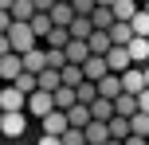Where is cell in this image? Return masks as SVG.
Wrapping results in <instances>:
<instances>
[{"mask_svg": "<svg viewBox=\"0 0 149 145\" xmlns=\"http://www.w3.org/2000/svg\"><path fill=\"white\" fill-rule=\"evenodd\" d=\"M28 24H31V31H36V35H39V39H43V35H47V31H51V28H55V20H51V12H36V16H31V20H28Z\"/></svg>", "mask_w": 149, "mask_h": 145, "instance_id": "603a6c76", "label": "cell"}, {"mask_svg": "<svg viewBox=\"0 0 149 145\" xmlns=\"http://www.w3.org/2000/svg\"><path fill=\"white\" fill-rule=\"evenodd\" d=\"M130 63H134V59H130V47H126V43H114L110 51H106V67H110V71H118V75L130 67Z\"/></svg>", "mask_w": 149, "mask_h": 145, "instance_id": "ba28073f", "label": "cell"}, {"mask_svg": "<svg viewBox=\"0 0 149 145\" xmlns=\"http://www.w3.org/2000/svg\"><path fill=\"white\" fill-rule=\"evenodd\" d=\"M114 114H122V118H130V114H137V94H130V90H122L118 98H114Z\"/></svg>", "mask_w": 149, "mask_h": 145, "instance_id": "e0dca14e", "label": "cell"}, {"mask_svg": "<svg viewBox=\"0 0 149 145\" xmlns=\"http://www.w3.org/2000/svg\"><path fill=\"white\" fill-rule=\"evenodd\" d=\"M130 28H134V35H149V12H145V8H137V12H134Z\"/></svg>", "mask_w": 149, "mask_h": 145, "instance_id": "d6a6232c", "label": "cell"}, {"mask_svg": "<svg viewBox=\"0 0 149 145\" xmlns=\"http://www.w3.org/2000/svg\"><path fill=\"white\" fill-rule=\"evenodd\" d=\"M0 122H4V110H0Z\"/></svg>", "mask_w": 149, "mask_h": 145, "instance_id": "c3c4849f", "label": "cell"}, {"mask_svg": "<svg viewBox=\"0 0 149 145\" xmlns=\"http://www.w3.org/2000/svg\"><path fill=\"white\" fill-rule=\"evenodd\" d=\"M39 145H63V137H59V133H43V137H39Z\"/></svg>", "mask_w": 149, "mask_h": 145, "instance_id": "ab89813d", "label": "cell"}, {"mask_svg": "<svg viewBox=\"0 0 149 145\" xmlns=\"http://www.w3.org/2000/svg\"><path fill=\"white\" fill-rule=\"evenodd\" d=\"M59 75H63V83H67V86H79L82 78H86V75H82V67H79V63H67V67H59Z\"/></svg>", "mask_w": 149, "mask_h": 145, "instance_id": "f546056e", "label": "cell"}, {"mask_svg": "<svg viewBox=\"0 0 149 145\" xmlns=\"http://www.w3.org/2000/svg\"><path fill=\"white\" fill-rule=\"evenodd\" d=\"M110 39H114V43H130V39H134L130 20H114V24H110Z\"/></svg>", "mask_w": 149, "mask_h": 145, "instance_id": "cb8c5ba5", "label": "cell"}, {"mask_svg": "<svg viewBox=\"0 0 149 145\" xmlns=\"http://www.w3.org/2000/svg\"><path fill=\"white\" fill-rule=\"evenodd\" d=\"M74 16H79V12L71 8V0H55V4H51V20H55V24H63V28H67Z\"/></svg>", "mask_w": 149, "mask_h": 145, "instance_id": "ac0fdd59", "label": "cell"}, {"mask_svg": "<svg viewBox=\"0 0 149 145\" xmlns=\"http://www.w3.org/2000/svg\"><path fill=\"white\" fill-rule=\"evenodd\" d=\"M0 110H28V94L20 90L16 83H0Z\"/></svg>", "mask_w": 149, "mask_h": 145, "instance_id": "7a4b0ae2", "label": "cell"}, {"mask_svg": "<svg viewBox=\"0 0 149 145\" xmlns=\"http://www.w3.org/2000/svg\"><path fill=\"white\" fill-rule=\"evenodd\" d=\"M0 8H12V0H0Z\"/></svg>", "mask_w": 149, "mask_h": 145, "instance_id": "f6af8a7d", "label": "cell"}, {"mask_svg": "<svg viewBox=\"0 0 149 145\" xmlns=\"http://www.w3.org/2000/svg\"><path fill=\"white\" fill-rule=\"evenodd\" d=\"M51 110H55V94L36 86V90L28 94V114H39V118H43V114H51Z\"/></svg>", "mask_w": 149, "mask_h": 145, "instance_id": "277c9868", "label": "cell"}, {"mask_svg": "<svg viewBox=\"0 0 149 145\" xmlns=\"http://www.w3.org/2000/svg\"><path fill=\"white\" fill-rule=\"evenodd\" d=\"M98 4H114V0H98Z\"/></svg>", "mask_w": 149, "mask_h": 145, "instance_id": "7dc6e473", "label": "cell"}, {"mask_svg": "<svg viewBox=\"0 0 149 145\" xmlns=\"http://www.w3.org/2000/svg\"><path fill=\"white\" fill-rule=\"evenodd\" d=\"M47 67H67V51L63 47H47Z\"/></svg>", "mask_w": 149, "mask_h": 145, "instance_id": "d590c367", "label": "cell"}, {"mask_svg": "<svg viewBox=\"0 0 149 145\" xmlns=\"http://www.w3.org/2000/svg\"><path fill=\"white\" fill-rule=\"evenodd\" d=\"M71 39H90V31H94V24H90V16H74V20L67 24Z\"/></svg>", "mask_w": 149, "mask_h": 145, "instance_id": "ffe728a7", "label": "cell"}, {"mask_svg": "<svg viewBox=\"0 0 149 145\" xmlns=\"http://www.w3.org/2000/svg\"><path fill=\"white\" fill-rule=\"evenodd\" d=\"M12 28V12H8V8H0V31H8Z\"/></svg>", "mask_w": 149, "mask_h": 145, "instance_id": "74e56055", "label": "cell"}, {"mask_svg": "<svg viewBox=\"0 0 149 145\" xmlns=\"http://www.w3.org/2000/svg\"><path fill=\"white\" fill-rule=\"evenodd\" d=\"M8 39H12V51H31V47H36V31H31V24L28 20H12V28H8Z\"/></svg>", "mask_w": 149, "mask_h": 145, "instance_id": "6da1fadb", "label": "cell"}, {"mask_svg": "<svg viewBox=\"0 0 149 145\" xmlns=\"http://www.w3.org/2000/svg\"><path fill=\"white\" fill-rule=\"evenodd\" d=\"M102 145H126V141H122V137H106Z\"/></svg>", "mask_w": 149, "mask_h": 145, "instance_id": "ee69618b", "label": "cell"}, {"mask_svg": "<svg viewBox=\"0 0 149 145\" xmlns=\"http://www.w3.org/2000/svg\"><path fill=\"white\" fill-rule=\"evenodd\" d=\"M24 130H28V110H8L4 122H0V133L4 137H20Z\"/></svg>", "mask_w": 149, "mask_h": 145, "instance_id": "3957f363", "label": "cell"}, {"mask_svg": "<svg viewBox=\"0 0 149 145\" xmlns=\"http://www.w3.org/2000/svg\"><path fill=\"white\" fill-rule=\"evenodd\" d=\"M43 67H47V51H43V47H31V51H24V71H36V75H39Z\"/></svg>", "mask_w": 149, "mask_h": 145, "instance_id": "2e32d148", "label": "cell"}, {"mask_svg": "<svg viewBox=\"0 0 149 145\" xmlns=\"http://www.w3.org/2000/svg\"><path fill=\"white\" fill-rule=\"evenodd\" d=\"M67 122L79 126V130H86V122H90V106H86V102H74V106L67 110Z\"/></svg>", "mask_w": 149, "mask_h": 145, "instance_id": "7402d4cb", "label": "cell"}, {"mask_svg": "<svg viewBox=\"0 0 149 145\" xmlns=\"http://www.w3.org/2000/svg\"><path fill=\"white\" fill-rule=\"evenodd\" d=\"M94 4H98V0H71V8H74L79 16H90V12H94Z\"/></svg>", "mask_w": 149, "mask_h": 145, "instance_id": "8d00e7d4", "label": "cell"}, {"mask_svg": "<svg viewBox=\"0 0 149 145\" xmlns=\"http://www.w3.org/2000/svg\"><path fill=\"white\" fill-rule=\"evenodd\" d=\"M39 122H43V133H59V137L67 133V126H71V122H67V110H59V106H55L51 114H43Z\"/></svg>", "mask_w": 149, "mask_h": 145, "instance_id": "52a82bcc", "label": "cell"}, {"mask_svg": "<svg viewBox=\"0 0 149 145\" xmlns=\"http://www.w3.org/2000/svg\"><path fill=\"white\" fill-rule=\"evenodd\" d=\"M0 83H4V78H0Z\"/></svg>", "mask_w": 149, "mask_h": 145, "instance_id": "f907efd6", "label": "cell"}, {"mask_svg": "<svg viewBox=\"0 0 149 145\" xmlns=\"http://www.w3.org/2000/svg\"><path fill=\"white\" fill-rule=\"evenodd\" d=\"M90 24H94V28H102V31H110V24H114V8H110V4H94Z\"/></svg>", "mask_w": 149, "mask_h": 145, "instance_id": "d6986e66", "label": "cell"}, {"mask_svg": "<svg viewBox=\"0 0 149 145\" xmlns=\"http://www.w3.org/2000/svg\"><path fill=\"white\" fill-rule=\"evenodd\" d=\"M12 51V39H8V31H0V55H8Z\"/></svg>", "mask_w": 149, "mask_h": 145, "instance_id": "b9f144b4", "label": "cell"}, {"mask_svg": "<svg viewBox=\"0 0 149 145\" xmlns=\"http://www.w3.org/2000/svg\"><path fill=\"white\" fill-rule=\"evenodd\" d=\"M98 94H102V98H118L122 94V75L118 71H106V75L98 78Z\"/></svg>", "mask_w": 149, "mask_h": 145, "instance_id": "9c48e42d", "label": "cell"}, {"mask_svg": "<svg viewBox=\"0 0 149 145\" xmlns=\"http://www.w3.org/2000/svg\"><path fill=\"white\" fill-rule=\"evenodd\" d=\"M106 126H110V137H130V118L114 114V118H110V122H106Z\"/></svg>", "mask_w": 149, "mask_h": 145, "instance_id": "1f68e13d", "label": "cell"}, {"mask_svg": "<svg viewBox=\"0 0 149 145\" xmlns=\"http://www.w3.org/2000/svg\"><path fill=\"white\" fill-rule=\"evenodd\" d=\"M122 90H130V94H141L145 90V71H141V63H130L126 71H122Z\"/></svg>", "mask_w": 149, "mask_h": 145, "instance_id": "5b68a950", "label": "cell"}, {"mask_svg": "<svg viewBox=\"0 0 149 145\" xmlns=\"http://www.w3.org/2000/svg\"><path fill=\"white\" fill-rule=\"evenodd\" d=\"M145 86H149V67H145Z\"/></svg>", "mask_w": 149, "mask_h": 145, "instance_id": "bcb514c9", "label": "cell"}, {"mask_svg": "<svg viewBox=\"0 0 149 145\" xmlns=\"http://www.w3.org/2000/svg\"><path fill=\"white\" fill-rule=\"evenodd\" d=\"M137 110H145V114H149V86H145L141 94H137Z\"/></svg>", "mask_w": 149, "mask_h": 145, "instance_id": "f35d334b", "label": "cell"}, {"mask_svg": "<svg viewBox=\"0 0 149 145\" xmlns=\"http://www.w3.org/2000/svg\"><path fill=\"white\" fill-rule=\"evenodd\" d=\"M8 12H12V20H31V16H36V4H31V0H12Z\"/></svg>", "mask_w": 149, "mask_h": 145, "instance_id": "83f0119b", "label": "cell"}, {"mask_svg": "<svg viewBox=\"0 0 149 145\" xmlns=\"http://www.w3.org/2000/svg\"><path fill=\"white\" fill-rule=\"evenodd\" d=\"M16 86H20L24 94H31L39 86V78H36V71H20V75H16Z\"/></svg>", "mask_w": 149, "mask_h": 145, "instance_id": "836d02e7", "label": "cell"}, {"mask_svg": "<svg viewBox=\"0 0 149 145\" xmlns=\"http://www.w3.org/2000/svg\"><path fill=\"white\" fill-rule=\"evenodd\" d=\"M106 137H110V126L98 122V118H90V122H86V145H102Z\"/></svg>", "mask_w": 149, "mask_h": 145, "instance_id": "5bb4252c", "label": "cell"}, {"mask_svg": "<svg viewBox=\"0 0 149 145\" xmlns=\"http://www.w3.org/2000/svg\"><path fill=\"white\" fill-rule=\"evenodd\" d=\"M106 71H110V67H106V55H86V63H82V75H86L90 83H98Z\"/></svg>", "mask_w": 149, "mask_h": 145, "instance_id": "30bf717a", "label": "cell"}, {"mask_svg": "<svg viewBox=\"0 0 149 145\" xmlns=\"http://www.w3.org/2000/svg\"><path fill=\"white\" fill-rule=\"evenodd\" d=\"M130 133H141V137H149V114H145V110L130 114Z\"/></svg>", "mask_w": 149, "mask_h": 145, "instance_id": "4dcf8cb0", "label": "cell"}, {"mask_svg": "<svg viewBox=\"0 0 149 145\" xmlns=\"http://www.w3.org/2000/svg\"><path fill=\"white\" fill-rule=\"evenodd\" d=\"M24 71V55L20 51H8V55H0V78L4 83H16V75Z\"/></svg>", "mask_w": 149, "mask_h": 145, "instance_id": "8992f818", "label": "cell"}, {"mask_svg": "<svg viewBox=\"0 0 149 145\" xmlns=\"http://www.w3.org/2000/svg\"><path fill=\"white\" fill-rule=\"evenodd\" d=\"M74 94H79V102H86V106H90V102L98 98V83H90V78H82V83L74 86Z\"/></svg>", "mask_w": 149, "mask_h": 145, "instance_id": "f1b7e54d", "label": "cell"}, {"mask_svg": "<svg viewBox=\"0 0 149 145\" xmlns=\"http://www.w3.org/2000/svg\"><path fill=\"white\" fill-rule=\"evenodd\" d=\"M74 102H79V94H74V86H67V83H63L59 90H55V106H59V110H71Z\"/></svg>", "mask_w": 149, "mask_h": 145, "instance_id": "4316f807", "label": "cell"}, {"mask_svg": "<svg viewBox=\"0 0 149 145\" xmlns=\"http://www.w3.org/2000/svg\"><path fill=\"white\" fill-rule=\"evenodd\" d=\"M31 4H36V12H51V4H55V0H31Z\"/></svg>", "mask_w": 149, "mask_h": 145, "instance_id": "7bdbcfd3", "label": "cell"}, {"mask_svg": "<svg viewBox=\"0 0 149 145\" xmlns=\"http://www.w3.org/2000/svg\"><path fill=\"white\" fill-rule=\"evenodd\" d=\"M36 78H39V90H51V94L63 86V75H59V67H43Z\"/></svg>", "mask_w": 149, "mask_h": 145, "instance_id": "7c38bea8", "label": "cell"}, {"mask_svg": "<svg viewBox=\"0 0 149 145\" xmlns=\"http://www.w3.org/2000/svg\"><path fill=\"white\" fill-rule=\"evenodd\" d=\"M126 47H130V59H134V63H145L149 59V35H134Z\"/></svg>", "mask_w": 149, "mask_h": 145, "instance_id": "44dd1931", "label": "cell"}, {"mask_svg": "<svg viewBox=\"0 0 149 145\" xmlns=\"http://www.w3.org/2000/svg\"><path fill=\"white\" fill-rule=\"evenodd\" d=\"M126 145H149V137H141V133H130V137H122Z\"/></svg>", "mask_w": 149, "mask_h": 145, "instance_id": "60d3db41", "label": "cell"}, {"mask_svg": "<svg viewBox=\"0 0 149 145\" xmlns=\"http://www.w3.org/2000/svg\"><path fill=\"white\" fill-rule=\"evenodd\" d=\"M90 118H98V122H110V118H114V98H102V94H98V98L90 102Z\"/></svg>", "mask_w": 149, "mask_h": 145, "instance_id": "9a60e30c", "label": "cell"}, {"mask_svg": "<svg viewBox=\"0 0 149 145\" xmlns=\"http://www.w3.org/2000/svg\"><path fill=\"white\" fill-rule=\"evenodd\" d=\"M67 39H71V31L63 28V24H55V28L43 35V43H47V47H67Z\"/></svg>", "mask_w": 149, "mask_h": 145, "instance_id": "484cf974", "label": "cell"}, {"mask_svg": "<svg viewBox=\"0 0 149 145\" xmlns=\"http://www.w3.org/2000/svg\"><path fill=\"white\" fill-rule=\"evenodd\" d=\"M63 145H86V130H79V126H67V133H63Z\"/></svg>", "mask_w": 149, "mask_h": 145, "instance_id": "e575fe53", "label": "cell"}, {"mask_svg": "<svg viewBox=\"0 0 149 145\" xmlns=\"http://www.w3.org/2000/svg\"><path fill=\"white\" fill-rule=\"evenodd\" d=\"M141 4H145V0H141Z\"/></svg>", "mask_w": 149, "mask_h": 145, "instance_id": "816d5d0a", "label": "cell"}, {"mask_svg": "<svg viewBox=\"0 0 149 145\" xmlns=\"http://www.w3.org/2000/svg\"><path fill=\"white\" fill-rule=\"evenodd\" d=\"M63 51H67V63H86V55H90V47H86V39H67V47H63Z\"/></svg>", "mask_w": 149, "mask_h": 145, "instance_id": "4fadbf2b", "label": "cell"}, {"mask_svg": "<svg viewBox=\"0 0 149 145\" xmlns=\"http://www.w3.org/2000/svg\"><path fill=\"white\" fill-rule=\"evenodd\" d=\"M110 8H114V20H134V12L141 4H137V0H114Z\"/></svg>", "mask_w": 149, "mask_h": 145, "instance_id": "d4e9b609", "label": "cell"}, {"mask_svg": "<svg viewBox=\"0 0 149 145\" xmlns=\"http://www.w3.org/2000/svg\"><path fill=\"white\" fill-rule=\"evenodd\" d=\"M86 47H90V55H106V51L114 47V39H110V31L94 28V31H90V39H86Z\"/></svg>", "mask_w": 149, "mask_h": 145, "instance_id": "8fae6325", "label": "cell"}, {"mask_svg": "<svg viewBox=\"0 0 149 145\" xmlns=\"http://www.w3.org/2000/svg\"><path fill=\"white\" fill-rule=\"evenodd\" d=\"M145 12H149V0H145Z\"/></svg>", "mask_w": 149, "mask_h": 145, "instance_id": "681fc988", "label": "cell"}]
</instances>
